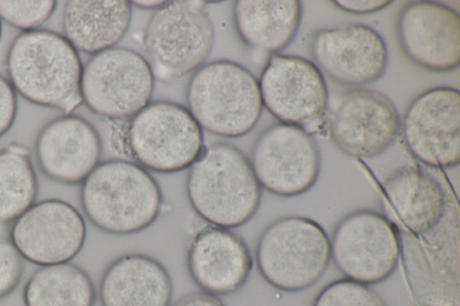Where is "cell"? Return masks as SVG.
Instances as JSON below:
<instances>
[{
    "label": "cell",
    "mask_w": 460,
    "mask_h": 306,
    "mask_svg": "<svg viewBox=\"0 0 460 306\" xmlns=\"http://www.w3.org/2000/svg\"><path fill=\"white\" fill-rule=\"evenodd\" d=\"M331 240L332 258L345 278L370 285L387 279L401 257V236L380 212L353 211L336 224Z\"/></svg>",
    "instance_id": "cell-10"
},
{
    "label": "cell",
    "mask_w": 460,
    "mask_h": 306,
    "mask_svg": "<svg viewBox=\"0 0 460 306\" xmlns=\"http://www.w3.org/2000/svg\"><path fill=\"white\" fill-rule=\"evenodd\" d=\"M186 98L200 127L226 138L251 132L263 109L258 79L243 66L226 59L206 63L196 70Z\"/></svg>",
    "instance_id": "cell-4"
},
{
    "label": "cell",
    "mask_w": 460,
    "mask_h": 306,
    "mask_svg": "<svg viewBox=\"0 0 460 306\" xmlns=\"http://www.w3.org/2000/svg\"><path fill=\"white\" fill-rule=\"evenodd\" d=\"M383 190L402 228L413 235L433 230L451 205L440 182L416 166L395 170L384 181Z\"/></svg>",
    "instance_id": "cell-21"
},
{
    "label": "cell",
    "mask_w": 460,
    "mask_h": 306,
    "mask_svg": "<svg viewBox=\"0 0 460 306\" xmlns=\"http://www.w3.org/2000/svg\"><path fill=\"white\" fill-rule=\"evenodd\" d=\"M1 19H0V39H1V32H2V23H1Z\"/></svg>",
    "instance_id": "cell-33"
},
{
    "label": "cell",
    "mask_w": 460,
    "mask_h": 306,
    "mask_svg": "<svg viewBox=\"0 0 460 306\" xmlns=\"http://www.w3.org/2000/svg\"><path fill=\"white\" fill-rule=\"evenodd\" d=\"M310 53L322 73L346 86L377 81L388 65V49L381 34L359 22L315 31L310 38Z\"/></svg>",
    "instance_id": "cell-16"
},
{
    "label": "cell",
    "mask_w": 460,
    "mask_h": 306,
    "mask_svg": "<svg viewBox=\"0 0 460 306\" xmlns=\"http://www.w3.org/2000/svg\"><path fill=\"white\" fill-rule=\"evenodd\" d=\"M313 306H385V303L369 285L343 278L323 287Z\"/></svg>",
    "instance_id": "cell-26"
},
{
    "label": "cell",
    "mask_w": 460,
    "mask_h": 306,
    "mask_svg": "<svg viewBox=\"0 0 460 306\" xmlns=\"http://www.w3.org/2000/svg\"><path fill=\"white\" fill-rule=\"evenodd\" d=\"M204 1H167L148 20L142 46L155 79L170 82L203 66L215 39Z\"/></svg>",
    "instance_id": "cell-6"
},
{
    "label": "cell",
    "mask_w": 460,
    "mask_h": 306,
    "mask_svg": "<svg viewBox=\"0 0 460 306\" xmlns=\"http://www.w3.org/2000/svg\"><path fill=\"white\" fill-rule=\"evenodd\" d=\"M172 294L166 268L142 253H128L114 259L99 285L102 306H170Z\"/></svg>",
    "instance_id": "cell-20"
},
{
    "label": "cell",
    "mask_w": 460,
    "mask_h": 306,
    "mask_svg": "<svg viewBox=\"0 0 460 306\" xmlns=\"http://www.w3.org/2000/svg\"><path fill=\"white\" fill-rule=\"evenodd\" d=\"M57 2L0 0V19L22 31L38 30L53 14Z\"/></svg>",
    "instance_id": "cell-27"
},
{
    "label": "cell",
    "mask_w": 460,
    "mask_h": 306,
    "mask_svg": "<svg viewBox=\"0 0 460 306\" xmlns=\"http://www.w3.org/2000/svg\"><path fill=\"white\" fill-rule=\"evenodd\" d=\"M399 45L416 66L432 72H451L460 65V16L442 3H408L396 24Z\"/></svg>",
    "instance_id": "cell-17"
},
{
    "label": "cell",
    "mask_w": 460,
    "mask_h": 306,
    "mask_svg": "<svg viewBox=\"0 0 460 306\" xmlns=\"http://www.w3.org/2000/svg\"><path fill=\"white\" fill-rule=\"evenodd\" d=\"M80 202L87 219L114 235L142 232L158 218L163 205L155 178L135 162H100L82 183Z\"/></svg>",
    "instance_id": "cell-3"
},
{
    "label": "cell",
    "mask_w": 460,
    "mask_h": 306,
    "mask_svg": "<svg viewBox=\"0 0 460 306\" xmlns=\"http://www.w3.org/2000/svg\"><path fill=\"white\" fill-rule=\"evenodd\" d=\"M131 17L130 1L69 0L63 10L64 36L77 51L93 56L123 39Z\"/></svg>",
    "instance_id": "cell-22"
},
{
    "label": "cell",
    "mask_w": 460,
    "mask_h": 306,
    "mask_svg": "<svg viewBox=\"0 0 460 306\" xmlns=\"http://www.w3.org/2000/svg\"><path fill=\"white\" fill-rule=\"evenodd\" d=\"M123 142L136 163L158 173L190 168L205 148L203 130L188 108L168 101H150L130 118Z\"/></svg>",
    "instance_id": "cell-7"
},
{
    "label": "cell",
    "mask_w": 460,
    "mask_h": 306,
    "mask_svg": "<svg viewBox=\"0 0 460 306\" xmlns=\"http://www.w3.org/2000/svg\"><path fill=\"white\" fill-rule=\"evenodd\" d=\"M250 162L261 187L281 197L310 190L318 180L322 164L313 135L279 122L260 134Z\"/></svg>",
    "instance_id": "cell-11"
},
{
    "label": "cell",
    "mask_w": 460,
    "mask_h": 306,
    "mask_svg": "<svg viewBox=\"0 0 460 306\" xmlns=\"http://www.w3.org/2000/svg\"><path fill=\"white\" fill-rule=\"evenodd\" d=\"M258 81L263 107L279 123L301 127L310 135L323 128L329 92L314 62L296 55L273 54Z\"/></svg>",
    "instance_id": "cell-9"
},
{
    "label": "cell",
    "mask_w": 460,
    "mask_h": 306,
    "mask_svg": "<svg viewBox=\"0 0 460 306\" xmlns=\"http://www.w3.org/2000/svg\"><path fill=\"white\" fill-rule=\"evenodd\" d=\"M25 306H94L96 289L90 275L70 262L43 266L27 280Z\"/></svg>",
    "instance_id": "cell-24"
},
{
    "label": "cell",
    "mask_w": 460,
    "mask_h": 306,
    "mask_svg": "<svg viewBox=\"0 0 460 306\" xmlns=\"http://www.w3.org/2000/svg\"><path fill=\"white\" fill-rule=\"evenodd\" d=\"M340 10L353 14H367L379 12L392 4V1H332Z\"/></svg>",
    "instance_id": "cell-30"
},
{
    "label": "cell",
    "mask_w": 460,
    "mask_h": 306,
    "mask_svg": "<svg viewBox=\"0 0 460 306\" xmlns=\"http://www.w3.org/2000/svg\"><path fill=\"white\" fill-rule=\"evenodd\" d=\"M326 126L334 145L354 158H373L395 141L401 117L385 93L356 87L343 92L331 110Z\"/></svg>",
    "instance_id": "cell-12"
},
{
    "label": "cell",
    "mask_w": 460,
    "mask_h": 306,
    "mask_svg": "<svg viewBox=\"0 0 460 306\" xmlns=\"http://www.w3.org/2000/svg\"><path fill=\"white\" fill-rule=\"evenodd\" d=\"M86 235L83 215L58 198L35 202L8 232L23 259L40 267L70 262L82 250Z\"/></svg>",
    "instance_id": "cell-15"
},
{
    "label": "cell",
    "mask_w": 460,
    "mask_h": 306,
    "mask_svg": "<svg viewBox=\"0 0 460 306\" xmlns=\"http://www.w3.org/2000/svg\"><path fill=\"white\" fill-rule=\"evenodd\" d=\"M101 137L84 118L65 114L46 124L35 143L38 165L49 179L82 184L101 162Z\"/></svg>",
    "instance_id": "cell-18"
},
{
    "label": "cell",
    "mask_w": 460,
    "mask_h": 306,
    "mask_svg": "<svg viewBox=\"0 0 460 306\" xmlns=\"http://www.w3.org/2000/svg\"><path fill=\"white\" fill-rule=\"evenodd\" d=\"M9 82L28 101L71 114L81 103L83 65L64 35L48 30L22 31L6 57Z\"/></svg>",
    "instance_id": "cell-1"
},
{
    "label": "cell",
    "mask_w": 460,
    "mask_h": 306,
    "mask_svg": "<svg viewBox=\"0 0 460 306\" xmlns=\"http://www.w3.org/2000/svg\"><path fill=\"white\" fill-rule=\"evenodd\" d=\"M16 113L15 91L10 82L0 74V137L12 127Z\"/></svg>",
    "instance_id": "cell-29"
},
{
    "label": "cell",
    "mask_w": 460,
    "mask_h": 306,
    "mask_svg": "<svg viewBox=\"0 0 460 306\" xmlns=\"http://www.w3.org/2000/svg\"><path fill=\"white\" fill-rule=\"evenodd\" d=\"M155 80L146 57L114 47L92 56L83 67V102L101 117L130 118L150 102Z\"/></svg>",
    "instance_id": "cell-8"
},
{
    "label": "cell",
    "mask_w": 460,
    "mask_h": 306,
    "mask_svg": "<svg viewBox=\"0 0 460 306\" xmlns=\"http://www.w3.org/2000/svg\"><path fill=\"white\" fill-rule=\"evenodd\" d=\"M303 6L296 0H238L234 27L243 43L255 53H279L295 39Z\"/></svg>",
    "instance_id": "cell-23"
},
{
    "label": "cell",
    "mask_w": 460,
    "mask_h": 306,
    "mask_svg": "<svg viewBox=\"0 0 460 306\" xmlns=\"http://www.w3.org/2000/svg\"><path fill=\"white\" fill-rule=\"evenodd\" d=\"M252 258L245 241L236 233L208 226L192 238L187 251V267L193 282L216 296L240 290L252 269Z\"/></svg>",
    "instance_id": "cell-19"
},
{
    "label": "cell",
    "mask_w": 460,
    "mask_h": 306,
    "mask_svg": "<svg viewBox=\"0 0 460 306\" xmlns=\"http://www.w3.org/2000/svg\"><path fill=\"white\" fill-rule=\"evenodd\" d=\"M167 1H156V0H147V1H130L131 5H134L136 7H138L140 9L145 10H158L162 6H164L166 4Z\"/></svg>",
    "instance_id": "cell-32"
},
{
    "label": "cell",
    "mask_w": 460,
    "mask_h": 306,
    "mask_svg": "<svg viewBox=\"0 0 460 306\" xmlns=\"http://www.w3.org/2000/svg\"><path fill=\"white\" fill-rule=\"evenodd\" d=\"M452 224L446 234L445 215L430 232L401 238L405 276L417 306H460L458 227L446 239Z\"/></svg>",
    "instance_id": "cell-14"
},
{
    "label": "cell",
    "mask_w": 460,
    "mask_h": 306,
    "mask_svg": "<svg viewBox=\"0 0 460 306\" xmlns=\"http://www.w3.org/2000/svg\"><path fill=\"white\" fill-rule=\"evenodd\" d=\"M331 259L327 232L317 222L305 216L277 219L263 230L255 249L256 265L263 279L288 293L315 284Z\"/></svg>",
    "instance_id": "cell-5"
},
{
    "label": "cell",
    "mask_w": 460,
    "mask_h": 306,
    "mask_svg": "<svg viewBox=\"0 0 460 306\" xmlns=\"http://www.w3.org/2000/svg\"><path fill=\"white\" fill-rule=\"evenodd\" d=\"M26 146L13 143L0 150V224L14 222L36 201L37 175Z\"/></svg>",
    "instance_id": "cell-25"
},
{
    "label": "cell",
    "mask_w": 460,
    "mask_h": 306,
    "mask_svg": "<svg viewBox=\"0 0 460 306\" xmlns=\"http://www.w3.org/2000/svg\"><path fill=\"white\" fill-rule=\"evenodd\" d=\"M23 258L9 237L0 234V300L11 294L23 274Z\"/></svg>",
    "instance_id": "cell-28"
},
{
    "label": "cell",
    "mask_w": 460,
    "mask_h": 306,
    "mask_svg": "<svg viewBox=\"0 0 460 306\" xmlns=\"http://www.w3.org/2000/svg\"><path fill=\"white\" fill-rule=\"evenodd\" d=\"M172 306H226L224 302L216 295L196 291L181 296Z\"/></svg>",
    "instance_id": "cell-31"
},
{
    "label": "cell",
    "mask_w": 460,
    "mask_h": 306,
    "mask_svg": "<svg viewBox=\"0 0 460 306\" xmlns=\"http://www.w3.org/2000/svg\"><path fill=\"white\" fill-rule=\"evenodd\" d=\"M410 154L422 164L445 169L460 162V92L447 86L430 88L407 107L401 128Z\"/></svg>",
    "instance_id": "cell-13"
},
{
    "label": "cell",
    "mask_w": 460,
    "mask_h": 306,
    "mask_svg": "<svg viewBox=\"0 0 460 306\" xmlns=\"http://www.w3.org/2000/svg\"><path fill=\"white\" fill-rule=\"evenodd\" d=\"M186 192L195 213L212 226L237 228L257 213L261 187L250 160L236 146L205 147L190 167Z\"/></svg>",
    "instance_id": "cell-2"
}]
</instances>
